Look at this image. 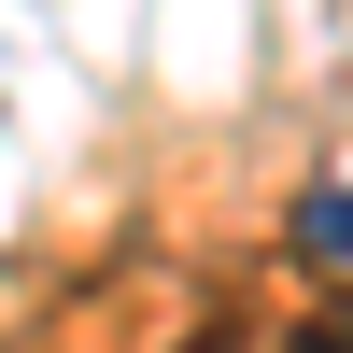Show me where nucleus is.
Masks as SVG:
<instances>
[{
	"label": "nucleus",
	"mask_w": 353,
	"mask_h": 353,
	"mask_svg": "<svg viewBox=\"0 0 353 353\" xmlns=\"http://www.w3.org/2000/svg\"><path fill=\"white\" fill-rule=\"evenodd\" d=\"M297 254H353V184H325V198H297Z\"/></svg>",
	"instance_id": "f257e3e1"
},
{
	"label": "nucleus",
	"mask_w": 353,
	"mask_h": 353,
	"mask_svg": "<svg viewBox=\"0 0 353 353\" xmlns=\"http://www.w3.org/2000/svg\"><path fill=\"white\" fill-rule=\"evenodd\" d=\"M283 353H353V325H297V339H283Z\"/></svg>",
	"instance_id": "f03ea898"
}]
</instances>
